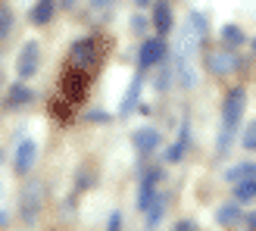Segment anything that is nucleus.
Instances as JSON below:
<instances>
[{
    "mask_svg": "<svg viewBox=\"0 0 256 231\" xmlns=\"http://www.w3.org/2000/svg\"><path fill=\"white\" fill-rule=\"evenodd\" d=\"M244 100H247V91L244 88H232L222 104V138H219V153H228L232 147V138L240 125V112H244Z\"/></svg>",
    "mask_w": 256,
    "mask_h": 231,
    "instance_id": "nucleus-1",
    "label": "nucleus"
},
{
    "mask_svg": "<svg viewBox=\"0 0 256 231\" xmlns=\"http://www.w3.org/2000/svg\"><path fill=\"white\" fill-rule=\"evenodd\" d=\"M197 38L190 34L188 28L178 34V47H175V72H178V82L182 88H194L197 82V72H194V54H197Z\"/></svg>",
    "mask_w": 256,
    "mask_h": 231,
    "instance_id": "nucleus-2",
    "label": "nucleus"
},
{
    "mask_svg": "<svg viewBox=\"0 0 256 231\" xmlns=\"http://www.w3.org/2000/svg\"><path fill=\"white\" fill-rule=\"evenodd\" d=\"M88 91H91V69L69 66L66 72H62V94H66V100L72 106L82 104V100L88 97Z\"/></svg>",
    "mask_w": 256,
    "mask_h": 231,
    "instance_id": "nucleus-3",
    "label": "nucleus"
},
{
    "mask_svg": "<svg viewBox=\"0 0 256 231\" xmlns=\"http://www.w3.org/2000/svg\"><path fill=\"white\" fill-rule=\"evenodd\" d=\"M72 66H82V69H97L100 66V50H97V38H82V41L72 44Z\"/></svg>",
    "mask_w": 256,
    "mask_h": 231,
    "instance_id": "nucleus-4",
    "label": "nucleus"
},
{
    "mask_svg": "<svg viewBox=\"0 0 256 231\" xmlns=\"http://www.w3.org/2000/svg\"><path fill=\"white\" fill-rule=\"evenodd\" d=\"M38 66H41V47H38L34 41H28V44L19 50V60H16L19 78H32V75L38 72Z\"/></svg>",
    "mask_w": 256,
    "mask_h": 231,
    "instance_id": "nucleus-5",
    "label": "nucleus"
},
{
    "mask_svg": "<svg viewBox=\"0 0 256 231\" xmlns=\"http://www.w3.org/2000/svg\"><path fill=\"white\" fill-rule=\"evenodd\" d=\"M162 56H166V41H162V38H147V41L140 44V50H138V62H140V69L156 66Z\"/></svg>",
    "mask_w": 256,
    "mask_h": 231,
    "instance_id": "nucleus-6",
    "label": "nucleus"
},
{
    "mask_svg": "<svg viewBox=\"0 0 256 231\" xmlns=\"http://www.w3.org/2000/svg\"><path fill=\"white\" fill-rule=\"evenodd\" d=\"M206 69L212 75H228L238 69V54L232 50H216V54H206Z\"/></svg>",
    "mask_w": 256,
    "mask_h": 231,
    "instance_id": "nucleus-7",
    "label": "nucleus"
},
{
    "mask_svg": "<svg viewBox=\"0 0 256 231\" xmlns=\"http://www.w3.org/2000/svg\"><path fill=\"white\" fill-rule=\"evenodd\" d=\"M160 178H162L160 169H150V172H144V178H140V190H138V210L140 212H144L150 206V200L156 197V182Z\"/></svg>",
    "mask_w": 256,
    "mask_h": 231,
    "instance_id": "nucleus-8",
    "label": "nucleus"
},
{
    "mask_svg": "<svg viewBox=\"0 0 256 231\" xmlns=\"http://www.w3.org/2000/svg\"><path fill=\"white\" fill-rule=\"evenodd\" d=\"M34 160H38V144H34V140H22L19 150H16V172L19 175H28Z\"/></svg>",
    "mask_w": 256,
    "mask_h": 231,
    "instance_id": "nucleus-9",
    "label": "nucleus"
},
{
    "mask_svg": "<svg viewBox=\"0 0 256 231\" xmlns=\"http://www.w3.org/2000/svg\"><path fill=\"white\" fill-rule=\"evenodd\" d=\"M132 140H134L138 153H153L160 147V132H156V128H138Z\"/></svg>",
    "mask_w": 256,
    "mask_h": 231,
    "instance_id": "nucleus-10",
    "label": "nucleus"
},
{
    "mask_svg": "<svg viewBox=\"0 0 256 231\" xmlns=\"http://www.w3.org/2000/svg\"><path fill=\"white\" fill-rule=\"evenodd\" d=\"M188 144H190V125H188V122H182V134H178V140H175L169 150H166V160H169V162H178V160L184 156Z\"/></svg>",
    "mask_w": 256,
    "mask_h": 231,
    "instance_id": "nucleus-11",
    "label": "nucleus"
},
{
    "mask_svg": "<svg viewBox=\"0 0 256 231\" xmlns=\"http://www.w3.org/2000/svg\"><path fill=\"white\" fill-rule=\"evenodd\" d=\"M153 28H156L160 34L172 32V10H169V4H156V6H153Z\"/></svg>",
    "mask_w": 256,
    "mask_h": 231,
    "instance_id": "nucleus-12",
    "label": "nucleus"
},
{
    "mask_svg": "<svg viewBox=\"0 0 256 231\" xmlns=\"http://www.w3.org/2000/svg\"><path fill=\"white\" fill-rule=\"evenodd\" d=\"M32 91H28V88H25L22 82H16V84H12L10 88V94H6V106L10 110H19V106H25V104H32Z\"/></svg>",
    "mask_w": 256,
    "mask_h": 231,
    "instance_id": "nucleus-13",
    "label": "nucleus"
},
{
    "mask_svg": "<svg viewBox=\"0 0 256 231\" xmlns=\"http://www.w3.org/2000/svg\"><path fill=\"white\" fill-rule=\"evenodd\" d=\"M140 84H144V78L140 75H134L132 78V88H128V94H125V100H122V116H132L134 110H138V97H140Z\"/></svg>",
    "mask_w": 256,
    "mask_h": 231,
    "instance_id": "nucleus-14",
    "label": "nucleus"
},
{
    "mask_svg": "<svg viewBox=\"0 0 256 231\" xmlns=\"http://www.w3.org/2000/svg\"><path fill=\"white\" fill-rule=\"evenodd\" d=\"M38 200H41V184H28V194H25V222H32L34 219V216H38V206H41V203H38Z\"/></svg>",
    "mask_w": 256,
    "mask_h": 231,
    "instance_id": "nucleus-15",
    "label": "nucleus"
},
{
    "mask_svg": "<svg viewBox=\"0 0 256 231\" xmlns=\"http://www.w3.org/2000/svg\"><path fill=\"white\" fill-rule=\"evenodd\" d=\"M166 203H169V197H166V194H156V197L150 200V206L144 210V216H147V225H160L162 212H166Z\"/></svg>",
    "mask_w": 256,
    "mask_h": 231,
    "instance_id": "nucleus-16",
    "label": "nucleus"
},
{
    "mask_svg": "<svg viewBox=\"0 0 256 231\" xmlns=\"http://www.w3.org/2000/svg\"><path fill=\"white\" fill-rule=\"evenodd\" d=\"M54 10H56L54 0H38L34 10H32V22L34 25H47L50 19H54Z\"/></svg>",
    "mask_w": 256,
    "mask_h": 231,
    "instance_id": "nucleus-17",
    "label": "nucleus"
},
{
    "mask_svg": "<svg viewBox=\"0 0 256 231\" xmlns=\"http://www.w3.org/2000/svg\"><path fill=\"white\" fill-rule=\"evenodd\" d=\"M234 197L240 200V203H250V200H256V175H247V178H240V182H234Z\"/></svg>",
    "mask_w": 256,
    "mask_h": 231,
    "instance_id": "nucleus-18",
    "label": "nucleus"
},
{
    "mask_svg": "<svg viewBox=\"0 0 256 231\" xmlns=\"http://www.w3.org/2000/svg\"><path fill=\"white\" fill-rule=\"evenodd\" d=\"M216 222L219 225H238V222H244V216H240V210L234 206V203H228V206L216 210Z\"/></svg>",
    "mask_w": 256,
    "mask_h": 231,
    "instance_id": "nucleus-19",
    "label": "nucleus"
},
{
    "mask_svg": "<svg viewBox=\"0 0 256 231\" xmlns=\"http://www.w3.org/2000/svg\"><path fill=\"white\" fill-rule=\"evenodd\" d=\"M247 175H256V166L253 162H240V166H232V169L225 172V182H240V178H247Z\"/></svg>",
    "mask_w": 256,
    "mask_h": 231,
    "instance_id": "nucleus-20",
    "label": "nucleus"
},
{
    "mask_svg": "<svg viewBox=\"0 0 256 231\" xmlns=\"http://www.w3.org/2000/svg\"><path fill=\"white\" fill-rule=\"evenodd\" d=\"M188 32L197 38V41H203V38H206V19L200 16V12H190L188 16Z\"/></svg>",
    "mask_w": 256,
    "mask_h": 231,
    "instance_id": "nucleus-21",
    "label": "nucleus"
},
{
    "mask_svg": "<svg viewBox=\"0 0 256 231\" xmlns=\"http://www.w3.org/2000/svg\"><path fill=\"white\" fill-rule=\"evenodd\" d=\"M222 38H225V44H232V47L244 44V32H240L238 25H225V28H222Z\"/></svg>",
    "mask_w": 256,
    "mask_h": 231,
    "instance_id": "nucleus-22",
    "label": "nucleus"
},
{
    "mask_svg": "<svg viewBox=\"0 0 256 231\" xmlns=\"http://www.w3.org/2000/svg\"><path fill=\"white\" fill-rule=\"evenodd\" d=\"M12 28V10L6 4H0V38H6Z\"/></svg>",
    "mask_w": 256,
    "mask_h": 231,
    "instance_id": "nucleus-23",
    "label": "nucleus"
},
{
    "mask_svg": "<svg viewBox=\"0 0 256 231\" xmlns=\"http://www.w3.org/2000/svg\"><path fill=\"white\" fill-rule=\"evenodd\" d=\"M244 147H247V150H256V122L244 132Z\"/></svg>",
    "mask_w": 256,
    "mask_h": 231,
    "instance_id": "nucleus-24",
    "label": "nucleus"
},
{
    "mask_svg": "<svg viewBox=\"0 0 256 231\" xmlns=\"http://www.w3.org/2000/svg\"><path fill=\"white\" fill-rule=\"evenodd\" d=\"M106 225H110V231H119V225H122V212H112Z\"/></svg>",
    "mask_w": 256,
    "mask_h": 231,
    "instance_id": "nucleus-25",
    "label": "nucleus"
},
{
    "mask_svg": "<svg viewBox=\"0 0 256 231\" xmlns=\"http://www.w3.org/2000/svg\"><path fill=\"white\" fill-rule=\"evenodd\" d=\"M132 25H134V32H140V34L147 32V22H144V16H134V19H132Z\"/></svg>",
    "mask_w": 256,
    "mask_h": 231,
    "instance_id": "nucleus-26",
    "label": "nucleus"
},
{
    "mask_svg": "<svg viewBox=\"0 0 256 231\" xmlns=\"http://www.w3.org/2000/svg\"><path fill=\"white\" fill-rule=\"evenodd\" d=\"M194 228H197V225H194V222H188V219L175 225V231H194Z\"/></svg>",
    "mask_w": 256,
    "mask_h": 231,
    "instance_id": "nucleus-27",
    "label": "nucleus"
},
{
    "mask_svg": "<svg viewBox=\"0 0 256 231\" xmlns=\"http://www.w3.org/2000/svg\"><path fill=\"white\" fill-rule=\"evenodd\" d=\"M112 4V0H94V10H106Z\"/></svg>",
    "mask_w": 256,
    "mask_h": 231,
    "instance_id": "nucleus-28",
    "label": "nucleus"
},
{
    "mask_svg": "<svg viewBox=\"0 0 256 231\" xmlns=\"http://www.w3.org/2000/svg\"><path fill=\"white\" fill-rule=\"evenodd\" d=\"M6 222H10V216H6L4 210H0V225H6Z\"/></svg>",
    "mask_w": 256,
    "mask_h": 231,
    "instance_id": "nucleus-29",
    "label": "nucleus"
},
{
    "mask_svg": "<svg viewBox=\"0 0 256 231\" xmlns=\"http://www.w3.org/2000/svg\"><path fill=\"white\" fill-rule=\"evenodd\" d=\"M150 4V0H138V6H147Z\"/></svg>",
    "mask_w": 256,
    "mask_h": 231,
    "instance_id": "nucleus-30",
    "label": "nucleus"
},
{
    "mask_svg": "<svg viewBox=\"0 0 256 231\" xmlns=\"http://www.w3.org/2000/svg\"><path fill=\"white\" fill-rule=\"evenodd\" d=\"M72 4H75V0H69V6H72Z\"/></svg>",
    "mask_w": 256,
    "mask_h": 231,
    "instance_id": "nucleus-31",
    "label": "nucleus"
},
{
    "mask_svg": "<svg viewBox=\"0 0 256 231\" xmlns=\"http://www.w3.org/2000/svg\"><path fill=\"white\" fill-rule=\"evenodd\" d=\"M253 50H256V41H253Z\"/></svg>",
    "mask_w": 256,
    "mask_h": 231,
    "instance_id": "nucleus-32",
    "label": "nucleus"
}]
</instances>
